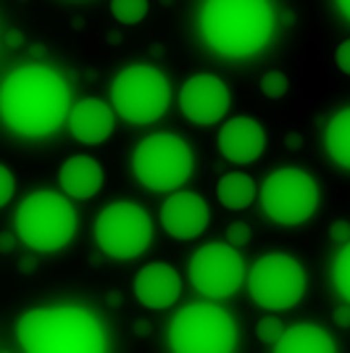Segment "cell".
Returning a JSON list of instances; mask_svg holds the SVG:
<instances>
[{
    "mask_svg": "<svg viewBox=\"0 0 350 353\" xmlns=\"http://www.w3.org/2000/svg\"><path fill=\"white\" fill-rule=\"evenodd\" d=\"M153 240V221L147 211L130 201L105 206L95 219V243L98 248L119 261L137 259L145 253Z\"/></svg>",
    "mask_w": 350,
    "mask_h": 353,
    "instance_id": "obj_10",
    "label": "cell"
},
{
    "mask_svg": "<svg viewBox=\"0 0 350 353\" xmlns=\"http://www.w3.org/2000/svg\"><path fill=\"white\" fill-rule=\"evenodd\" d=\"M105 301H108V306H119V303H121V293H108Z\"/></svg>",
    "mask_w": 350,
    "mask_h": 353,
    "instance_id": "obj_34",
    "label": "cell"
},
{
    "mask_svg": "<svg viewBox=\"0 0 350 353\" xmlns=\"http://www.w3.org/2000/svg\"><path fill=\"white\" fill-rule=\"evenodd\" d=\"M200 34L224 59L256 56L274 34V8L269 0H205Z\"/></svg>",
    "mask_w": 350,
    "mask_h": 353,
    "instance_id": "obj_2",
    "label": "cell"
},
{
    "mask_svg": "<svg viewBox=\"0 0 350 353\" xmlns=\"http://www.w3.org/2000/svg\"><path fill=\"white\" fill-rule=\"evenodd\" d=\"M332 280H335V290L342 303L350 301V243H342V248L335 259V269H332Z\"/></svg>",
    "mask_w": 350,
    "mask_h": 353,
    "instance_id": "obj_21",
    "label": "cell"
},
{
    "mask_svg": "<svg viewBox=\"0 0 350 353\" xmlns=\"http://www.w3.org/2000/svg\"><path fill=\"white\" fill-rule=\"evenodd\" d=\"M169 345L172 353H232L237 324L221 306L190 303L169 324Z\"/></svg>",
    "mask_w": 350,
    "mask_h": 353,
    "instance_id": "obj_6",
    "label": "cell"
},
{
    "mask_svg": "<svg viewBox=\"0 0 350 353\" xmlns=\"http://www.w3.org/2000/svg\"><path fill=\"white\" fill-rule=\"evenodd\" d=\"M32 269H34V259H24V261H21V272L27 274V272H32Z\"/></svg>",
    "mask_w": 350,
    "mask_h": 353,
    "instance_id": "obj_35",
    "label": "cell"
},
{
    "mask_svg": "<svg viewBox=\"0 0 350 353\" xmlns=\"http://www.w3.org/2000/svg\"><path fill=\"white\" fill-rule=\"evenodd\" d=\"M208 221L211 211L198 192L174 190L161 206V227L176 240H192L203 235Z\"/></svg>",
    "mask_w": 350,
    "mask_h": 353,
    "instance_id": "obj_13",
    "label": "cell"
},
{
    "mask_svg": "<svg viewBox=\"0 0 350 353\" xmlns=\"http://www.w3.org/2000/svg\"><path fill=\"white\" fill-rule=\"evenodd\" d=\"M266 148V130L256 119L234 117L219 130V150L227 161L253 163Z\"/></svg>",
    "mask_w": 350,
    "mask_h": 353,
    "instance_id": "obj_15",
    "label": "cell"
},
{
    "mask_svg": "<svg viewBox=\"0 0 350 353\" xmlns=\"http://www.w3.org/2000/svg\"><path fill=\"white\" fill-rule=\"evenodd\" d=\"M61 190L69 198L88 201L98 195L103 188V166L92 156H72L66 159L59 172Z\"/></svg>",
    "mask_w": 350,
    "mask_h": 353,
    "instance_id": "obj_17",
    "label": "cell"
},
{
    "mask_svg": "<svg viewBox=\"0 0 350 353\" xmlns=\"http://www.w3.org/2000/svg\"><path fill=\"white\" fill-rule=\"evenodd\" d=\"M287 88H290V82H287V77L282 72H266L261 77V92L266 95V98H282L285 92H287Z\"/></svg>",
    "mask_w": 350,
    "mask_h": 353,
    "instance_id": "obj_23",
    "label": "cell"
},
{
    "mask_svg": "<svg viewBox=\"0 0 350 353\" xmlns=\"http://www.w3.org/2000/svg\"><path fill=\"white\" fill-rule=\"evenodd\" d=\"M227 240L232 248H240V245H248L250 243V227L245 221H232L227 227Z\"/></svg>",
    "mask_w": 350,
    "mask_h": 353,
    "instance_id": "obj_26",
    "label": "cell"
},
{
    "mask_svg": "<svg viewBox=\"0 0 350 353\" xmlns=\"http://www.w3.org/2000/svg\"><path fill=\"white\" fill-rule=\"evenodd\" d=\"M306 269L287 253H266L248 274V293L266 311H287L306 295Z\"/></svg>",
    "mask_w": 350,
    "mask_h": 353,
    "instance_id": "obj_8",
    "label": "cell"
},
{
    "mask_svg": "<svg viewBox=\"0 0 350 353\" xmlns=\"http://www.w3.org/2000/svg\"><path fill=\"white\" fill-rule=\"evenodd\" d=\"M0 353H11V351H0Z\"/></svg>",
    "mask_w": 350,
    "mask_h": 353,
    "instance_id": "obj_37",
    "label": "cell"
},
{
    "mask_svg": "<svg viewBox=\"0 0 350 353\" xmlns=\"http://www.w3.org/2000/svg\"><path fill=\"white\" fill-rule=\"evenodd\" d=\"M287 145L298 148V145H300V137H298V134H290V137H287Z\"/></svg>",
    "mask_w": 350,
    "mask_h": 353,
    "instance_id": "obj_36",
    "label": "cell"
},
{
    "mask_svg": "<svg viewBox=\"0 0 350 353\" xmlns=\"http://www.w3.org/2000/svg\"><path fill=\"white\" fill-rule=\"evenodd\" d=\"M134 332H137V335H150V322H145V319L134 322Z\"/></svg>",
    "mask_w": 350,
    "mask_h": 353,
    "instance_id": "obj_32",
    "label": "cell"
},
{
    "mask_svg": "<svg viewBox=\"0 0 350 353\" xmlns=\"http://www.w3.org/2000/svg\"><path fill=\"white\" fill-rule=\"evenodd\" d=\"M111 14L121 24H137L147 16V0H111Z\"/></svg>",
    "mask_w": 350,
    "mask_h": 353,
    "instance_id": "obj_22",
    "label": "cell"
},
{
    "mask_svg": "<svg viewBox=\"0 0 350 353\" xmlns=\"http://www.w3.org/2000/svg\"><path fill=\"white\" fill-rule=\"evenodd\" d=\"M324 145L340 169H350V108H342L324 132Z\"/></svg>",
    "mask_w": 350,
    "mask_h": 353,
    "instance_id": "obj_20",
    "label": "cell"
},
{
    "mask_svg": "<svg viewBox=\"0 0 350 353\" xmlns=\"http://www.w3.org/2000/svg\"><path fill=\"white\" fill-rule=\"evenodd\" d=\"M172 101L169 79L156 66L132 63L111 82V105L114 114L130 124H153L158 121Z\"/></svg>",
    "mask_w": 350,
    "mask_h": 353,
    "instance_id": "obj_5",
    "label": "cell"
},
{
    "mask_svg": "<svg viewBox=\"0 0 350 353\" xmlns=\"http://www.w3.org/2000/svg\"><path fill=\"white\" fill-rule=\"evenodd\" d=\"M6 43L11 45V48H19V45L24 43V34H21V32H8V34H6Z\"/></svg>",
    "mask_w": 350,
    "mask_h": 353,
    "instance_id": "obj_31",
    "label": "cell"
},
{
    "mask_svg": "<svg viewBox=\"0 0 350 353\" xmlns=\"http://www.w3.org/2000/svg\"><path fill=\"white\" fill-rule=\"evenodd\" d=\"M335 322H337V327H348L350 324V303H342V306L335 311Z\"/></svg>",
    "mask_w": 350,
    "mask_h": 353,
    "instance_id": "obj_29",
    "label": "cell"
},
{
    "mask_svg": "<svg viewBox=\"0 0 350 353\" xmlns=\"http://www.w3.org/2000/svg\"><path fill=\"white\" fill-rule=\"evenodd\" d=\"M69 132L74 140H79L82 145H101L105 143L111 132H114V124H116V114L114 108L103 101L88 98V101H79L69 111Z\"/></svg>",
    "mask_w": 350,
    "mask_h": 353,
    "instance_id": "obj_16",
    "label": "cell"
},
{
    "mask_svg": "<svg viewBox=\"0 0 350 353\" xmlns=\"http://www.w3.org/2000/svg\"><path fill=\"white\" fill-rule=\"evenodd\" d=\"M190 282L205 298H229L245 282V261L229 243H208L192 253Z\"/></svg>",
    "mask_w": 350,
    "mask_h": 353,
    "instance_id": "obj_11",
    "label": "cell"
},
{
    "mask_svg": "<svg viewBox=\"0 0 350 353\" xmlns=\"http://www.w3.org/2000/svg\"><path fill=\"white\" fill-rule=\"evenodd\" d=\"M76 232V211L61 192H30L16 211V235L40 253H56L72 243Z\"/></svg>",
    "mask_w": 350,
    "mask_h": 353,
    "instance_id": "obj_4",
    "label": "cell"
},
{
    "mask_svg": "<svg viewBox=\"0 0 350 353\" xmlns=\"http://www.w3.org/2000/svg\"><path fill=\"white\" fill-rule=\"evenodd\" d=\"M329 237H332V240H337V243H348V240H350V224H348V221H337V224H332Z\"/></svg>",
    "mask_w": 350,
    "mask_h": 353,
    "instance_id": "obj_28",
    "label": "cell"
},
{
    "mask_svg": "<svg viewBox=\"0 0 350 353\" xmlns=\"http://www.w3.org/2000/svg\"><path fill=\"white\" fill-rule=\"evenodd\" d=\"M274 353H337L335 338L319 324H292L274 343Z\"/></svg>",
    "mask_w": 350,
    "mask_h": 353,
    "instance_id": "obj_18",
    "label": "cell"
},
{
    "mask_svg": "<svg viewBox=\"0 0 350 353\" xmlns=\"http://www.w3.org/2000/svg\"><path fill=\"white\" fill-rule=\"evenodd\" d=\"M337 66L342 74H350V40H342L337 48Z\"/></svg>",
    "mask_w": 350,
    "mask_h": 353,
    "instance_id": "obj_27",
    "label": "cell"
},
{
    "mask_svg": "<svg viewBox=\"0 0 350 353\" xmlns=\"http://www.w3.org/2000/svg\"><path fill=\"white\" fill-rule=\"evenodd\" d=\"M337 8H340L342 19H350V0H337Z\"/></svg>",
    "mask_w": 350,
    "mask_h": 353,
    "instance_id": "obj_33",
    "label": "cell"
},
{
    "mask_svg": "<svg viewBox=\"0 0 350 353\" xmlns=\"http://www.w3.org/2000/svg\"><path fill=\"white\" fill-rule=\"evenodd\" d=\"M132 172L147 190L174 192L192 174V150L176 134H147L132 153Z\"/></svg>",
    "mask_w": 350,
    "mask_h": 353,
    "instance_id": "obj_7",
    "label": "cell"
},
{
    "mask_svg": "<svg viewBox=\"0 0 350 353\" xmlns=\"http://www.w3.org/2000/svg\"><path fill=\"white\" fill-rule=\"evenodd\" d=\"M216 198L229 211H243L256 201V182L243 172H229L216 185Z\"/></svg>",
    "mask_w": 350,
    "mask_h": 353,
    "instance_id": "obj_19",
    "label": "cell"
},
{
    "mask_svg": "<svg viewBox=\"0 0 350 353\" xmlns=\"http://www.w3.org/2000/svg\"><path fill=\"white\" fill-rule=\"evenodd\" d=\"M24 353H108L103 322L82 306L32 309L16 324Z\"/></svg>",
    "mask_w": 350,
    "mask_h": 353,
    "instance_id": "obj_3",
    "label": "cell"
},
{
    "mask_svg": "<svg viewBox=\"0 0 350 353\" xmlns=\"http://www.w3.org/2000/svg\"><path fill=\"white\" fill-rule=\"evenodd\" d=\"M229 88L214 74H195L179 92V111L192 124H216L229 111Z\"/></svg>",
    "mask_w": 350,
    "mask_h": 353,
    "instance_id": "obj_12",
    "label": "cell"
},
{
    "mask_svg": "<svg viewBox=\"0 0 350 353\" xmlns=\"http://www.w3.org/2000/svg\"><path fill=\"white\" fill-rule=\"evenodd\" d=\"M69 117V85L56 69L24 63L0 85V119L21 137H48Z\"/></svg>",
    "mask_w": 350,
    "mask_h": 353,
    "instance_id": "obj_1",
    "label": "cell"
},
{
    "mask_svg": "<svg viewBox=\"0 0 350 353\" xmlns=\"http://www.w3.org/2000/svg\"><path fill=\"white\" fill-rule=\"evenodd\" d=\"M319 206L316 179L295 166H285L266 176L261 185V208L269 219L285 227L303 224L313 216Z\"/></svg>",
    "mask_w": 350,
    "mask_h": 353,
    "instance_id": "obj_9",
    "label": "cell"
},
{
    "mask_svg": "<svg viewBox=\"0 0 350 353\" xmlns=\"http://www.w3.org/2000/svg\"><path fill=\"white\" fill-rule=\"evenodd\" d=\"M14 192H16L14 172H11L8 166H3V163H0V208L6 206L11 198H14Z\"/></svg>",
    "mask_w": 350,
    "mask_h": 353,
    "instance_id": "obj_25",
    "label": "cell"
},
{
    "mask_svg": "<svg viewBox=\"0 0 350 353\" xmlns=\"http://www.w3.org/2000/svg\"><path fill=\"white\" fill-rule=\"evenodd\" d=\"M182 295V277L172 264L153 261L134 274V298L145 309H172Z\"/></svg>",
    "mask_w": 350,
    "mask_h": 353,
    "instance_id": "obj_14",
    "label": "cell"
},
{
    "mask_svg": "<svg viewBox=\"0 0 350 353\" xmlns=\"http://www.w3.org/2000/svg\"><path fill=\"white\" fill-rule=\"evenodd\" d=\"M14 250V235L11 232H0V253Z\"/></svg>",
    "mask_w": 350,
    "mask_h": 353,
    "instance_id": "obj_30",
    "label": "cell"
},
{
    "mask_svg": "<svg viewBox=\"0 0 350 353\" xmlns=\"http://www.w3.org/2000/svg\"><path fill=\"white\" fill-rule=\"evenodd\" d=\"M282 332H285V324L279 322L277 316H263L261 322L256 324V335H258V340H261V343H269V345H274Z\"/></svg>",
    "mask_w": 350,
    "mask_h": 353,
    "instance_id": "obj_24",
    "label": "cell"
}]
</instances>
